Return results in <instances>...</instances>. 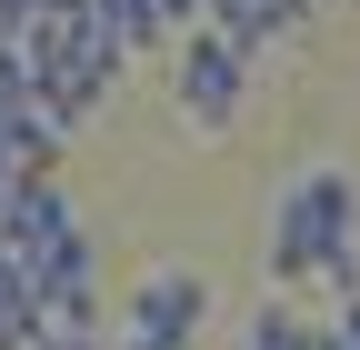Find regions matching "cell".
I'll return each instance as SVG.
<instances>
[{"label": "cell", "mask_w": 360, "mask_h": 350, "mask_svg": "<svg viewBox=\"0 0 360 350\" xmlns=\"http://www.w3.org/2000/svg\"><path fill=\"white\" fill-rule=\"evenodd\" d=\"M270 280L281 290H360V181L340 160L321 170H290L281 200H270Z\"/></svg>", "instance_id": "cell-1"}, {"label": "cell", "mask_w": 360, "mask_h": 350, "mask_svg": "<svg viewBox=\"0 0 360 350\" xmlns=\"http://www.w3.org/2000/svg\"><path fill=\"white\" fill-rule=\"evenodd\" d=\"M30 70H40V110H51L60 130H80L110 101V80L130 70V51L101 30V11H60V20L30 30Z\"/></svg>", "instance_id": "cell-2"}, {"label": "cell", "mask_w": 360, "mask_h": 350, "mask_svg": "<svg viewBox=\"0 0 360 350\" xmlns=\"http://www.w3.org/2000/svg\"><path fill=\"white\" fill-rule=\"evenodd\" d=\"M170 101H180V120L191 130H231L240 120V101H250V51L231 30H191L180 40V60H170Z\"/></svg>", "instance_id": "cell-3"}, {"label": "cell", "mask_w": 360, "mask_h": 350, "mask_svg": "<svg viewBox=\"0 0 360 350\" xmlns=\"http://www.w3.org/2000/svg\"><path fill=\"white\" fill-rule=\"evenodd\" d=\"M200 320H210V280H200V271H180V260H160V271H141V290L120 300L110 350H191Z\"/></svg>", "instance_id": "cell-4"}, {"label": "cell", "mask_w": 360, "mask_h": 350, "mask_svg": "<svg viewBox=\"0 0 360 350\" xmlns=\"http://www.w3.org/2000/svg\"><path fill=\"white\" fill-rule=\"evenodd\" d=\"M60 240H80V210H70L60 181H20L11 200H0V250L20 260V271H30V260H51Z\"/></svg>", "instance_id": "cell-5"}, {"label": "cell", "mask_w": 360, "mask_h": 350, "mask_svg": "<svg viewBox=\"0 0 360 350\" xmlns=\"http://www.w3.org/2000/svg\"><path fill=\"white\" fill-rule=\"evenodd\" d=\"M240 350H340V330L310 320L300 300H260V311L240 320Z\"/></svg>", "instance_id": "cell-6"}, {"label": "cell", "mask_w": 360, "mask_h": 350, "mask_svg": "<svg viewBox=\"0 0 360 350\" xmlns=\"http://www.w3.org/2000/svg\"><path fill=\"white\" fill-rule=\"evenodd\" d=\"M30 340H40V300L20 280V260L0 250V350H30Z\"/></svg>", "instance_id": "cell-7"}, {"label": "cell", "mask_w": 360, "mask_h": 350, "mask_svg": "<svg viewBox=\"0 0 360 350\" xmlns=\"http://www.w3.org/2000/svg\"><path fill=\"white\" fill-rule=\"evenodd\" d=\"M30 350H110V330H80V320H40Z\"/></svg>", "instance_id": "cell-8"}, {"label": "cell", "mask_w": 360, "mask_h": 350, "mask_svg": "<svg viewBox=\"0 0 360 350\" xmlns=\"http://www.w3.org/2000/svg\"><path fill=\"white\" fill-rule=\"evenodd\" d=\"M330 330H340V350H360V290L340 300V311H330Z\"/></svg>", "instance_id": "cell-9"}, {"label": "cell", "mask_w": 360, "mask_h": 350, "mask_svg": "<svg viewBox=\"0 0 360 350\" xmlns=\"http://www.w3.org/2000/svg\"><path fill=\"white\" fill-rule=\"evenodd\" d=\"M11 190H20V160H11V150H0V200H11Z\"/></svg>", "instance_id": "cell-10"}]
</instances>
